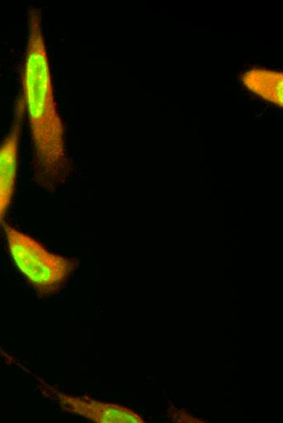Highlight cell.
Here are the masks:
<instances>
[{"mask_svg": "<svg viewBox=\"0 0 283 423\" xmlns=\"http://www.w3.org/2000/svg\"><path fill=\"white\" fill-rule=\"evenodd\" d=\"M22 87L33 143L34 180L55 192L73 172L65 143V126L55 101L42 11L30 8Z\"/></svg>", "mask_w": 283, "mask_h": 423, "instance_id": "1", "label": "cell"}, {"mask_svg": "<svg viewBox=\"0 0 283 423\" xmlns=\"http://www.w3.org/2000/svg\"><path fill=\"white\" fill-rule=\"evenodd\" d=\"M9 251L18 270L41 297L61 291L78 266L74 259L52 253L30 235L5 223Z\"/></svg>", "mask_w": 283, "mask_h": 423, "instance_id": "2", "label": "cell"}, {"mask_svg": "<svg viewBox=\"0 0 283 423\" xmlns=\"http://www.w3.org/2000/svg\"><path fill=\"white\" fill-rule=\"evenodd\" d=\"M42 393L59 404L67 413L99 423L143 422L136 413L128 408L100 402L88 396H70L48 384L41 386Z\"/></svg>", "mask_w": 283, "mask_h": 423, "instance_id": "3", "label": "cell"}, {"mask_svg": "<svg viewBox=\"0 0 283 423\" xmlns=\"http://www.w3.org/2000/svg\"><path fill=\"white\" fill-rule=\"evenodd\" d=\"M22 95L17 98L15 114L10 130L0 143V228L15 193L18 170V155L21 127L25 114Z\"/></svg>", "mask_w": 283, "mask_h": 423, "instance_id": "4", "label": "cell"}, {"mask_svg": "<svg viewBox=\"0 0 283 423\" xmlns=\"http://www.w3.org/2000/svg\"><path fill=\"white\" fill-rule=\"evenodd\" d=\"M246 92L275 108L283 107V74L279 69L260 65L249 66L239 75Z\"/></svg>", "mask_w": 283, "mask_h": 423, "instance_id": "5", "label": "cell"}, {"mask_svg": "<svg viewBox=\"0 0 283 423\" xmlns=\"http://www.w3.org/2000/svg\"><path fill=\"white\" fill-rule=\"evenodd\" d=\"M192 410H193L194 412H195V413H199V408H193V409H192Z\"/></svg>", "mask_w": 283, "mask_h": 423, "instance_id": "6", "label": "cell"}, {"mask_svg": "<svg viewBox=\"0 0 283 423\" xmlns=\"http://www.w3.org/2000/svg\"><path fill=\"white\" fill-rule=\"evenodd\" d=\"M167 404H172V401L169 400V398H167Z\"/></svg>", "mask_w": 283, "mask_h": 423, "instance_id": "7", "label": "cell"}, {"mask_svg": "<svg viewBox=\"0 0 283 423\" xmlns=\"http://www.w3.org/2000/svg\"><path fill=\"white\" fill-rule=\"evenodd\" d=\"M167 405H168V404H162V407H163V408H164V409H165L166 407H167Z\"/></svg>", "mask_w": 283, "mask_h": 423, "instance_id": "8", "label": "cell"}, {"mask_svg": "<svg viewBox=\"0 0 283 423\" xmlns=\"http://www.w3.org/2000/svg\"><path fill=\"white\" fill-rule=\"evenodd\" d=\"M180 405L181 406L186 407V404H184V403H182V404H180Z\"/></svg>", "mask_w": 283, "mask_h": 423, "instance_id": "9", "label": "cell"}, {"mask_svg": "<svg viewBox=\"0 0 283 423\" xmlns=\"http://www.w3.org/2000/svg\"><path fill=\"white\" fill-rule=\"evenodd\" d=\"M171 408H172L173 410H176V408H174V405H171Z\"/></svg>", "mask_w": 283, "mask_h": 423, "instance_id": "10", "label": "cell"}, {"mask_svg": "<svg viewBox=\"0 0 283 423\" xmlns=\"http://www.w3.org/2000/svg\"><path fill=\"white\" fill-rule=\"evenodd\" d=\"M178 421V422H182V421H181L180 419H179V420H178V421Z\"/></svg>", "mask_w": 283, "mask_h": 423, "instance_id": "11", "label": "cell"}, {"mask_svg": "<svg viewBox=\"0 0 283 423\" xmlns=\"http://www.w3.org/2000/svg\"><path fill=\"white\" fill-rule=\"evenodd\" d=\"M164 396H166V391H164Z\"/></svg>", "mask_w": 283, "mask_h": 423, "instance_id": "12", "label": "cell"}]
</instances>
